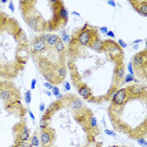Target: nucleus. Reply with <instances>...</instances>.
Here are the masks:
<instances>
[{"label":"nucleus","mask_w":147,"mask_h":147,"mask_svg":"<svg viewBox=\"0 0 147 147\" xmlns=\"http://www.w3.org/2000/svg\"><path fill=\"white\" fill-rule=\"evenodd\" d=\"M44 86L46 87V88L47 89H49V90H52V89H53V88H54V87L52 86L51 83H49V82L44 83Z\"/></svg>","instance_id":"33"},{"label":"nucleus","mask_w":147,"mask_h":147,"mask_svg":"<svg viewBox=\"0 0 147 147\" xmlns=\"http://www.w3.org/2000/svg\"><path fill=\"white\" fill-rule=\"evenodd\" d=\"M117 92H118V90L117 89H113L112 90V92H110V93H109V98H113L116 95V93H117Z\"/></svg>","instance_id":"31"},{"label":"nucleus","mask_w":147,"mask_h":147,"mask_svg":"<svg viewBox=\"0 0 147 147\" xmlns=\"http://www.w3.org/2000/svg\"><path fill=\"white\" fill-rule=\"evenodd\" d=\"M92 46H93V49L95 50V51H99V50H101L103 48V43L101 41V40H95L94 41L92 42Z\"/></svg>","instance_id":"12"},{"label":"nucleus","mask_w":147,"mask_h":147,"mask_svg":"<svg viewBox=\"0 0 147 147\" xmlns=\"http://www.w3.org/2000/svg\"><path fill=\"white\" fill-rule=\"evenodd\" d=\"M119 44L120 45V46L123 47V48H125V47L127 46V44H126L123 40H119Z\"/></svg>","instance_id":"35"},{"label":"nucleus","mask_w":147,"mask_h":147,"mask_svg":"<svg viewBox=\"0 0 147 147\" xmlns=\"http://www.w3.org/2000/svg\"><path fill=\"white\" fill-rule=\"evenodd\" d=\"M45 78L49 81V82H54L55 79H56V74L55 72H53L52 71H49V70H46V72H44L43 73Z\"/></svg>","instance_id":"10"},{"label":"nucleus","mask_w":147,"mask_h":147,"mask_svg":"<svg viewBox=\"0 0 147 147\" xmlns=\"http://www.w3.org/2000/svg\"><path fill=\"white\" fill-rule=\"evenodd\" d=\"M39 67H40L42 70H47V67H48V63L44 59H41L39 61Z\"/></svg>","instance_id":"21"},{"label":"nucleus","mask_w":147,"mask_h":147,"mask_svg":"<svg viewBox=\"0 0 147 147\" xmlns=\"http://www.w3.org/2000/svg\"><path fill=\"white\" fill-rule=\"evenodd\" d=\"M127 68H128V72H130V74L134 76V70H133V67H132V63L129 62V64L127 66Z\"/></svg>","instance_id":"27"},{"label":"nucleus","mask_w":147,"mask_h":147,"mask_svg":"<svg viewBox=\"0 0 147 147\" xmlns=\"http://www.w3.org/2000/svg\"><path fill=\"white\" fill-rule=\"evenodd\" d=\"M115 76H116V77L119 78V79H122L124 76V68L119 67V68H118V69H116V71H115Z\"/></svg>","instance_id":"16"},{"label":"nucleus","mask_w":147,"mask_h":147,"mask_svg":"<svg viewBox=\"0 0 147 147\" xmlns=\"http://www.w3.org/2000/svg\"><path fill=\"white\" fill-rule=\"evenodd\" d=\"M40 110L42 112V111H44L45 110V104L42 103H40Z\"/></svg>","instance_id":"42"},{"label":"nucleus","mask_w":147,"mask_h":147,"mask_svg":"<svg viewBox=\"0 0 147 147\" xmlns=\"http://www.w3.org/2000/svg\"><path fill=\"white\" fill-rule=\"evenodd\" d=\"M56 98H58V99H60V98H62V94H61V93H59V94H58V95H57V96H56Z\"/></svg>","instance_id":"46"},{"label":"nucleus","mask_w":147,"mask_h":147,"mask_svg":"<svg viewBox=\"0 0 147 147\" xmlns=\"http://www.w3.org/2000/svg\"><path fill=\"white\" fill-rule=\"evenodd\" d=\"M72 14H73V15H76V16H80V14H79V13H77V11H73L72 13Z\"/></svg>","instance_id":"44"},{"label":"nucleus","mask_w":147,"mask_h":147,"mask_svg":"<svg viewBox=\"0 0 147 147\" xmlns=\"http://www.w3.org/2000/svg\"><path fill=\"white\" fill-rule=\"evenodd\" d=\"M136 10L140 14H142L143 16L146 17L147 16V2L146 1L141 2V4L139 5V9H136Z\"/></svg>","instance_id":"9"},{"label":"nucleus","mask_w":147,"mask_h":147,"mask_svg":"<svg viewBox=\"0 0 147 147\" xmlns=\"http://www.w3.org/2000/svg\"><path fill=\"white\" fill-rule=\"evenodd\" d=\"M18 37H19L20 41H27V36H26L25 33L20 30V31L18 33Z\"/></svg>","instance_id":"23"},{"label":"nucleus","mask_w":147,"mask_h":147,"mask_svg":"<svg viewBox=\"0 0 147 147\" xmlns=\"http://www.w3.org/2000/svg\"><path fill=\"white\" fill-rule=\"evenodd\" d=\"M106 35H107L108 36H109V37H111V38H114V37H115L114 33L113 32V31H111V30H108V32H107Z\"/></svg>","instance_id":"34"},{"label":"nucleus","mask_w":147,"mask_h":147,"mask_svg":"<svg viewBox=\"0 0 147 147\" xmlns=\"http://www.w3.org/2000/svg\"><path fill=\"white\" fill-rule=\"evenodd\" d=\"M127 97H128L127 89L123 88L120 89V90H118L116 95L112 98V101L113 103L116 105H123L126 102Z\"/></svg>","instance_id":"1"},{"label":"nucleus","mask_w":147,"mask_h":147,"mask_svg":"<svg viewBox=\"0 0 147 147\" xmlns=\"http://www.w3.org/2000/svg\"><path fill=\"white\" fill-rule=\"evenodd\" d=\"M100 31H101V33H104V34H107V32H108V29H107V27H101L100 28Z\"/></svg>","instance_id":"40"},{"label":"nucleus","mask_w":147,"mask_h":147,"mask_svg":"<svg viewBox=\"0 0 147 147\" xmlns=\"http://www.w3.org/2000/svg\"><path fill=\"white\" fill-rule=\"evenodd\" d=\"M90 125L92 128H97L98 127V122H97V119L95 117H92L90 119Z\"/></svg>","instance_id":"25"},{"label":"nucleus","mask_w":147,"mask_h":147,"mask_svg":"<svg viewBox=\"0 0 147 147\" xmlns=\"http://www.w3.org/2000/svg\"><path fill=\"white\" fill-rule=\"evenodd\" d=\"M138 141V143L140 144V145L141 146H143V147H146L147 146V143H146V141L145 140H143V139H139V140H137Z\"/></svg>","instance_id":"29"},{"label":"nucleus","mask_w":147,"mask_h":147,"mask_svg":"<svg viewBox=\"0 0 147 147\" xmlns=\"http://www.w3.org/2000/svg\"><path fill=\"white\" fill-rule=\"evenodd\" d=\"M28 25L30 26L31 29L33 30H36L39 25L38 20L35 19V18H29L28 19Z\"/></svg>","instance_id":"14"},{"label":"nucleus","mask_w":147,"mask_h":147,"mask_svg":"<svg viewBox=\"0 0 147 147\" xmlns=\"http://www.w3.org/2000/svg\"><path fill=\"white\" fill-rule=\"evenodd\" d=\"M29 115H30V117L31 118V119H33V120L35 119V116H34L33 113L31 112V111H29Z\"/></svg>","instance_id":"41"},{"label":"nucleus","mask_w":147,"mask_h":147,"mask_svg":"<svg viewBox=\"0 0 147 147\" xmlns=\"http://www.w3.org/2000/svg\"><path fill=\"white\" fill-rule=\"evenodd\" d=\"M25 98L26 103H28V104H29V103H30V102H31V91H30V90H28V91L25 93Z\"/></svg>","instance_id":"24"},{"label":"nucleus","mask_w":147,"mask_h":147,"mask_svg":"<svg viewBox=\"0 0 147 147\" xmlns=\"http://www.w3.org/2000/svg\"><path fill=\"white\" fill-rule=\"evenodd\" d=\"M78 93H79L80 95L85 99L88 98L89 97L92 95L91 90L89 89L88 87L86 86V85H82V87H80L79 89H78Z\"/></svg>","instance_id":"7"},{"label":"nucleus","mask_w":147,"mask_h":147,"mask_svg":"<svg viewBox=\"0 0 147 147\" xmlns=\"http://www.w3.org/2000/svg\"><path fill=\"white\" fill-rule=\"evenodd\" d=\"M35 85H36V79H34L31 81V86H30V88L31 89H35Z\"/></svg>","instance_id":"36"},{"label":"nucleus","mask_w":147,"mask_h":147,"mask_svg":"<svg viewBox=\"0 0 147 147\" xmlns=\"http://www.w3.org/2000/svg\"><path fill=\"white\" fill-rule=\"evenodd\" d=\"M140 42H142V40H136L135 41H133V43L135 45H137L138 43H140Z\"/></svg>","instance_id":"43"},{"label":"nucleus","mask_w":147,"mask_h":147,"mask_svg":"<svg viewBox=\"0 0 147 147\" xmlns=\"http://www.w3.org/2000/svg\"><path fill=\"white\" fill-rule=\"evenodd\" d=\"M46 95H47V96H49V97H51V93L50 91H46Z\"/></svg>","instance_id":"45"},{"label":"nucleus","mask_w":147,"mask_h":147,"mask_svg":"<svg viewBox=\"0 0 147 147\" xmlns=\"http://www.w3.org/2000/svg\"><path fill=\"white\" fill-rule=\"evenodd\" d=\"M12 91L7 88H4L0 90V98L4 101H9L12 98Z\"/></svg>","instance_id":"6"},{"label":"nucleus","mask_w":147,"mask_h":147,"mask_svg":"<svg viewBox=\"0 0 147 147\" xmlns=\"http://www.w3.org/2000/svg\"><path fill=\"white\" fill-rule=\"evenodd\" d=\"M52 93H53V94L55 96H57L58 94L60 93V90L58 88H56V87H54L53 89H52Z\"/></svg>","instance_id":"30"},{"label":"nucleus","mask_w":147,"mask_h":147,"mask_svg":"<svg viewBox=\"0 0 147 147\" xmlns=\"http://www.w3.org/2000/svg\"><path fill=\"white\" fill-rule=\"evenodd\" d=\"M70 40V35H67V34H63L61 35V41L64 43V42H69Z\"/></svg>","instance_id":"26"},{"label":"nucleus","mask_w":147,"mask_h":147,"mask_svg":"<svg viewBox=\"0 0 147 147\" xmlns=\"http://www.w3.org/2000/svg\"><path fill=\"white\" fill-rule=\"evenodd\" d=\"M40 140L43 145H48L51 144L52 140V137H51V134L50 133V131L48 130H44L41 132Z\"/></svg>","instance_id":"5"},{"label":"nucleus","mask_w":147,"mask_h":147,"mask_svg":"<svg viewBox=\"0 0 147 147\" xmlns=\"http://www.w3.org/2000/svg\"><path fill=\"white\" fill-rule=\"evenodd\" d=\"M146 61V55H142V54H138L135 56H134L132 60V64H134L135 67H142L145 64Z\"/></svg>","instance_id":"4"},{"label":"nucleus","mask_w":147,"mask_h":147,"mask_svg":"<svg viewBox=\"0 0 147 147\" xmlns=\"http://www.w3.org/2000/svg\"><path fill=\"white\" fill-rule=\"evenodd\" d=\"M46 47H47V45L46 43V41L42 40L40 37L36 39L32 44L33 52H35V53H39V52L44 51L46 49Z\"/></svg>","instance_id":"3"},{"label":"nucleus","mask_w":147,"mask_h":147,"mask_svg":"<svg viewBox=\"0 0 147 147\" xmlns=\"http://www.w3.org/2000/svg\"><path fill=\"white\" fill-rule=\"evenodd\" d=\"M57 75L61 77H65L66 75H67V71L64 67H59L58 70H57Z\"/></svg>","instance_id":"22"},{"label":"nucleus","mask_w":147,"mask_h":147,"mask_svg":"<svg viewBox=\"0 0 147 147\" xmlns=\"http://www.w3.org/2000/svg\"><path fill=\"white\" fill-rule=\"evenodd\" d=\"M29 138H30V133H29V131H25L19 136V140L18 141L19 142H25V141L29 140Z\"/></svg>","instance_id":"15"},{"label":"nucleus","mask_w":147,"mask_h":147,"mask_svg":"<svg viewBox=\"0 0 147 147\" xmlns=\"http://www.w3.org/2000/svg\"><path fill=\"white\" fill-rule=\"evenodd\" d=\"M3 4H5V3H7V1H5V0H4V1H2Z\"/></svg>","instance_id":"48"},{"label":"nucleus","mask_w":147,"mask_h":147,"mask_svg":"<svg viewBox=\"0 0 147 147\" xmlns=\"http://www.w3.org/2000/svg\"><path fill=\"white\" fill-rule=\"evenodd\" d=\"M58 107H59L58 103H57V102H54V103H52L51 105H50L48 110H46V111L49 112V113H52V112H54L56 109H58Z\"/></svg>","instance_id":"20"},{"label":"nucleus","mask_w":147,"mask_h":147,"mask_svg":"<svg viewBox=\"0 0 147 147\" xmlns=\"http://www.w3.org/2000/svg\"><path fill=\"white\" fill-rule=\"evenodd\" d=\"M82 106V101L79 100V99H75V100H73L72 103H71V107H72V109L74 110L81 109Z\"/></svg>","instance_id":"13"},{"label":"nucleus","mask_w":147,"mask_h":147,"mask_svg":"<svg viewBox=\"0 0 147 147\" xmlns=\"http://www.w3.org/2000/svg\"><path fill=\"white\" fill-rule=\"evenodd\" d=\"M64 87H65V89H66V90H67V91H69L70 89H71L70 83L68 82H65V83H64Z\"/></svg>","instance_id":"38"},{"label":"nucleus","mask_w":147,"mask_h":147,"mask_svg":"<svg viewBox=\"0 0 147 147\" xmlns=\"http://www.w3.org/2000/svg\"><path fill=\"white\" fill-rule=\"evenodd\" d=\"M105 134H107L108 135H111V136H115L116 135L114 134V131H112V130H105Z\"/></svg>","instance_id":"32"},{"label":"nucleus","mask_w":147,"mask_h":147,"mask_svg":"<svg viewBox=\"0 0 147 147\" xmlns=\"http://www.w3.org/2000/svg\"><path fill=\"white\" fill-rule=\"evenodd\" d=\"M91 30H85L80 33L78 35V42L83 46H86L90 43L91 41Z\"/></svg>","instance_id":"2"},{"label":"nucleus","mask_w":147,"mask_h":147,"mask_svg":"<svg viewBox=\"0 0 147 147\" xmlns=\"http://www.w3.org/2000/svg\"><path fill=\"white\" fill-rule=\"evenodd\" d=\"M107 3H108V4H109L110 6H112V7H115V6H116V4H115V2L114 1H112V0H109V1H108Z\"/></svg>","instance_id":"39"},{"label":"nucleus","mask_w":147,"mask_h":147,"mask_svg":"<svg viewBox=\"0 0 147 147\" xmlns=\"http://www.w3.org/2000/svg\"><path fill=\"white\" fill-rule=\"evenodd\" d=\"M37 147H39V146H37Z\"/></svg>","instance_id":"49"},{"label":"nucleus","mask_w":147,"mask_h":147,"mask_svg":"<svg viewBox=\"0 0 147 147\" xmlns=\"http://www.w3.org/2000/svg\"><path fill=\"white\" fill-rule=\"evenodd\" d=\"M60 40V38L58 35H50L48 38L46 39V43L50 47H53L56 45V43Z\"/></svg>","instance_id":"8"},{"label":"nucleus","mask_w":147,"mask_h":147,"mask_svg":"<svg viewBox=\"0 0 147 147\" xmlns=\"http://www.w3.org/2000/svg\"><path fill=\"white\" fill-rule=\"evenodd\" d=\"M139 48V46H138V45H135V46H134V49H138Z\"/></svg>","instance_id":"47"},{"label":"nucleus","mask_w":147,"mask_h":147,"mask_svg":"<svg viewBox=\"0 0 147 147\" xmlns=\"http://www.w3.org/2000/svg\"><path fill=\"white\" fill-rule=\"evenodd\" d=\"M9 9L11 10V11L14 13V4H13L12 1L9 2Z\"/></svg>","instance_id":"37"},{"label":"nucleus","mask_w":147,"mask_h":147,"mask_svg":"<svg viewBox=\"0 0 147 147\" xmlns=\"http://www.w3.org/2000/svg\"><path fill=\"white\" fill-rule=\"evenodd\" d=\"M142 87L141 86H138V85H135V86H131V88L129 89L130 93L133 95H138V94H140L142 93Z\"/></svg>","instance_id":"11"},{"label":"nucleus","mask_w":147,"mask_h":147,"mask_svg":"<svg viewBox=\"0 0 147 147\" xmlns=\"http://www.w3.org/2000/svg\"><path fill=\"white\" fill-rule=\"evenodd\" d=\"M133 80H134V76L132 75L128 74L125 77V82H132Z\"/></svg>","instance_id":"28"},{"label":"nucleus","mask_w":147,"mask_h":147,"mask_svg":"<svg viewBox=\"0 0 147 147\" xmlns=\"http://www.w3.org/2000/svg\"><path fill=\"white\" fill-rule=\"evenodd\" d=\"M59 14H60V16H61V19H67L68 18V11L65 9V8H61V9H60Z\"/></svg>","instance_id":"18"},{"label":"nucleus","mask_w":147,"mask_h":147,"mask_svg":"<svg viewBox=\"0 0 147 147\" xmlns=\"http://www.w3.org/2000/svg\"><path fill=\"white\" fill-rule=\"evenodd\" d=\"M39 145H40V140H39V138L36 135L33 136L32 139H31V146L37 147Z\"/></svg>","instance_id":"19"},{"label":"nucleus","mask_w":147,"mask_h":147,"mask_svg":"<svg viewBox=\"0 0 147 147\" xmlns=\"http://www.w3.org/2000/svg\"><path fill=\"white\" fill-rule=\"evenodd\" d=\"M55 47H56V51H58V52H63L64 51V50H65V46H64V43L60 40L58 42L56 43V45L55 46Z\"/></svg>","instance_id":"17"}]
</instances>
